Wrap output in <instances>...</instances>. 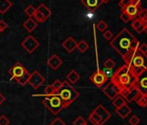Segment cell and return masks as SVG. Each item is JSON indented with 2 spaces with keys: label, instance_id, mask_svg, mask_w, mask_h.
<instances>
[{
  "label": "cell",
  "instance_id": "obj_22",
  "mask_svg": "<svg viewBox=\"0 0 147 125\" xmlns=\"http://www.w3.org/2000/svg\"><path fill=\"white\" fill-rule=\"evenodd\" d=\"M12 6V3L10 0H0V13L5 14Z\"/></svg>",
  "mask_w": 147,
  "mask_h": 125
},
{
  "label": "cell",
  "instance_id": "obj_41",
  "mask_svg": "<svg viewBox=\"0 0 147 125\" xmlns=\"http://www.w3.org/2000/svg\"><path fill=\"white\" fill-rule=\"evenodd\" d=\"M62 84H63V83L62 82H61L59 79H57V80H55L51 85L57 90V91H59V90L62 87Z\"/></svg>",
  "mask_w": 147,
  "mask_h": 125
},
{
  "label": "cell",
  "instance_id": "obj_42",
  "mask_svg": "<svg viewBox=\"0 0 147 125\" xmlns=\"http://www.w3.org/2000/svg\"><path fill=\"white\" fill-rule=\"evenodd\" d=\"M103 37L107 39V40H111L113 37V32L111 31H104V33H103Z\"/></svg>",
  "mask_w": 147,
  "mask_h": 125
},
{
  "label": "cell",
  "instance_id": "obj_33",
  "mask_svg": "<svg viewBox=\"0 0 147 125\" xmlns=\"http://www.w3.org/2000/svg\"><path fill=\"white\" fill-rule=\"evenodd\" d=\"M142 24H144L139 18H134V19H132V22H131V27L134 29V30H136L138 26H140Z\"/></svg>",
  "mask_w": 147,
  "mask_h": 125
},
{
  "label": "cell",
  "instance_id": "obj_49",
  "mask_svg": "<svg viewBox=\"0 0 147 125\" xmlns=\"http://www.w3.org/2000/svg\"><path fill=\"white\" fill-rule=\"evenodd\" d=\"M144 31L147 34V23H146L145 25H144Z\"/></svg>",
  "mask_w": 147,
  "mask_h": 125
},
{
  "label": "cell",
  "instance_id": "obj_25",
  "mask_svg": "<svg viewBox=\"0 0 147 125\" xmlns=\"http://www.w3.org/2000/svg\"><path fill=\"white\" fill-rule=\"evenodd\" d=\"M88 119L94 125H100V118L94 110H93L90 113V115L88 116Z\"/></svg>",
  "mask_w": 147,
  "mask_h": 125
},
{
  "label": "cell",
  "instance_id": "obj_30",
  "mask_svg": "<svg viewBox=\"0 0 147 125\" xmlns=\"http://www.w3.org/2000/svg\"><path fill=\"white\" fill-rule=\"evenodd\" d=\"M36 11V9L33 5H29V6H27V8L24 10V12H25V14H26L29 18H32V17L34 16Z\"/></svg>",
  "mask_w": 147,
  "mask_h": 125
},
{
  "label": "cell",
  "instance_id": "obj_40",
  "mask_svg": "<svg viewBox=\"0 0 147 125\" xmlns=\"http://www.w3.org/2000/svg\"><path fill=\"white\" fill-rule=\"evenodd\" d=\"M50 125H66V123L60 117H56L50 122Z\"/></svg>",
  "mask_w": 147,
  "mask_h": 125
},
{
  "label": "cell",
  "instance_id": "obj_8",
  "mask_svg": "<svg viewBox=\"0 0 147 125\" xmlns=\"http://www.w3.org/2000/svg\"><path fill=\"white\" fill-rule=\"evenodd\" d=\"M139 93V91L138 90V89L136 88L135 85L133 86H130V87H126V88H123L120 90V96H122V97L126 101V102H132L135 98V96Z\"/></svg>",
  "mask_w": 147,
  "mask_h": 125
},
{
  "label": "cell",
  "instance_id": "obj_3",
  "mask_svg": "<svg viewBox=\"0 0 147 125\" xmlns=\"http://www.w3.org/2000/svg\"><path fill=\"white\" fill-rule=\"evenodd\" d=\"M137 77L132 73L130 67L124 65L119 69H118L111 77V82L117 85L119 88L123 89L136 84Z\"/></svg>",
  "mask_w": 147,
  "mask_h": 125
},
{
  "label": "cell",
  "instance_id": "obj_5",
  "mask_svg": "<svg viewBox=\"0 0 147 125\" xmlns=\"http://www.w3.org/2000/svg\"><path fill=\"white\" fill-rule=\"evenodd\" d=\"M42 103L54 115L59 114L64 109L62 102L57 95L44 96Z\"/></svg>",
  "mask_w": 147,
  "mask_h": 125
},
{
  "label": "cell",
  "instance_id": "obj_20",
  "mask_svg": "<svg viewBox=\"0 0 147 125\" xmlns=\"http://www.w3.org/2000/svg\"><path fill=\"white\" fill-rule=\"evenodd\" d=\"M37 27V23L35 21L34 18H29L24 23V28H25V30L29 32L33 31Z\"/></svg>",
  "mask_w": 147,
  "mask_h": 125
},
{
  "label": "cell",
  "instance_id": "obj_12",
  "mask_svg": "<svg viewBox=\"0 0 147 125\" xmlns=\"http://www.w3.org/2000/svg\"><path fill=\"white\" fill-rule=\"evenodd\" d=\"M107 77L105 76V74L102 72L101 70H97L94 73H93L90 77V80L94 84L95 86L97 87H101L107 81Z\"/></svg>",
  "mask_w": 147,
  "mask_h": 125
},
{
  "label": "cell",
  "instance_id": "obj_6",
  "mask_svg": "<svg viewBox=\"0 0 147 125\" xmlns=\"http://www.w3.org/2000/svg\"><path fill=\"white\" fill-rule=\"evenodd\" d=\"M142 10H143V7L141 6L140 0H134L131 5L122 9V12H125L128 16H130L131 19H134L138 17Z\"/></svg>",
  "mask_w": 147,
  "mask_h": 125
},
{
  "label": "cell",
  "instance_id": "obj_23",
  "mask_svg": "<svg viewBox=\"0 0 147 125\" xmlns=\"http://www.w3.org/2000/svg\"><path fill=\"white\" fill-rule=\"evenodd\" d=\"M36 11H38L39 12H41L46 18H49L51 16V14H52L51 11H50L45 5H43V4H41V5L36 8Z\"/></svg>",
  "mask_w": 147,
  "mask_h": 125
},
{
  "label": "cell",
  "instance_id": "obj_16",
  "mask_svg": "<svg viewBox=\"0 0 147 125\" xmlns=\"http://www.w3.org/2000/svg\"><path fill=\"white\" fill-rule=\"evenodd\" d=\"M82 4L85 5L90 12H94L102 4L100 0H82Z\"/></svg>",
  "mask_w": 147,
  "mask_h": 125
},
{
  "label": "cell",
  "instance_id": "obj_21",
  "mask_svg": "<svg viewBox=\"0 0 147 125\" xmlns=\"http://www.w3.org/2000/svg\"><path fill=\"white\" fill-rule=\"evenodd\" d=\"M80 75L76 71H71L67 75V81L69 83V84H76L79 79H80Z\"/></svg>",
  "mask_w": 147,
  "mask_h": 125
},
{
  "label": "cell",
  "instance_id": "obj_39",
  "mask_svg": "<svg viewBox=\"0 0 147 125\" xmlns=\"http://www.w3.org/2000/svg\"><path fill=\"white\" fill-rule=\"evenodd\" d=\"M10 122V119L6 115H2L0 116V125H9Z\"/></svg>",
  "mask_w": 147,
  "mask_h": 125
},
{
  "label": "cell",
  "instance_id": "obj_44",
  "mask_svg": "<svg viewBox=\"0 0 147 125\" xmlns=\"http://www.w3.org/2000/svg\"><path fill=\"white\" fill-rule=\"evenodd\" d=\"M102 72L105 74V76L108 78V77H112L113 73V69H105L102 71Z\"/></svg>",
  "mask_w": 147,
  "mask_h": 125
},
{
  "label": "cell",
  "instance_id": "obj_7",
  "mask_svg": "<svg viewBox=\"0 0 147 125\" xmlns=\"http://www.w3.org/2000/svg\"><path fill=\"white\" fill-rule=\"evenodd\" d=\"M21 45L22 47L29 53H33L40 45L39 42L34 38L32 36L29 35L22 43H21Z\"/></svg>",
  "mask_w": 147,
  "mask_h": 125
},
{
  "label": "cell",
  "instance_id": "obj_32",
  "mask_svg": "<svg viewBox=\"0 0 147 125\" xmlns=\"http://www.w3.org/2000/svg\"><path fill=\"white\" fill-rule=\"evenodd\" d=\"M85 124H88L87 121L82 115H79L75 121L73 122V125H85Z\"/></svg>",
  "mask_w": 147,
  "mask_h": 125
},
{
  "label": "cell",
  "instance_id": "obj_31",
  "mask_svg": "<svg viewBox=\"0 0 147 125\" xmlns=\"http://www.w3.org/2000/svg\"><path fill=\"white\" fill-rule=\"evenodd\" d=\"M115 67V62L112 58H108L104 62V68L105 69H113Z\"/></svg>",
  "mask_w": 147,
  "mask_h": 125
},
{
  "label": "cell",
  "instance_id": "obj_37",
  "mask_svg": "<svg viewBox=\"0 0 147 125\" xmlns=\"http://www.w3.org/2000/svg\"><path fill=\"white\" fill-rule=\"evenodd\" d=\"M134 0H120L119 3V5L120 6L121 10L125 8L126 6H128L129 5H131Z\"/></svg>",
  "mask_w": 147,
  "mask_h": 125
},
{
  "label": "cell",
  "instance_id": "obj_29",
  "mask_svg": "<svg viewBox=\"0 0 147 125\" xmlns=\"http://www.w3.org/2000/svg\"><path fill=\"white\" fill-rule=\"evenodd\" d=\"M33 18H34V19H35L36 22H39V23H43V22L47 19V18H46L41 12H39L38 11H36V12H35Z\"/></svg>",
  "mask_w": 147,
  "mask_h": 125
},
{
  "label": "cell",
  "instance_id": "obj_47",
  "mask_svg": "<svg viewBox=\"0 0 147 125\" xmlns=\"http://www.w3.org/2000/svg\"><path fill=\"white\" fill-rule=\"evenodd\" d=\"M5 96L0 93V105H1V104H2L3 103H5Z\"/></svg>",
  "mask_w": 147,
  "mask_h": 125
},
{
  "label": "cell",
  "instance_id": "obj_4",
  "mask_svg": "<svg viewBox=\"0 0 147 125\" xmlns=\"http://www.w3.org/2000/svg\"><path fill=\"white\" fill-rule=\"evenodd\" d=\"M62 87L59 90L57 96L61 98L63 107L67 108L73 102H75L80 96V93L74 88L67 81L62 82Z\"/></svg>",
  "mask_w": 147,
  "mask_h": 125
},
{
  "label": "cell",
  "instance_id": "obj_52",
  "mask_svg": "<svg viewBox=\"0 0 147 125\" xmlns=\"http://www.w3.org/2000/svg\"><path fill=\"white\" fill-rule=\"evenodd\" d=\"M125 125H126V124H125Z\"/></svg>",
  "mask_w": 147,
  "mask_h": 125
},
{
  "label": "cell",
  "instance_id": "obj_14",
  "mask_svg": "<svg viewBox=\"0 0 147 125\" xmlns=\"http://www.w3.org/2000/svg\"><path fill=\"white\" fill-rule=\"evenodd\" d=\"M26 71H27V70L20 64V62H17V64L10 71V74L11 75L12 79L18 80L21 77H23Z\"/></svg>",
  "mask_w": 147,
  "mask_h": 125
},
{
  "label": "cell",
  "instance_id": "obj_1",
  "mask_svg": "<svg viewBox=\"0 0 147 125\" xmlns=\"http://www.w3.org/2000/svg\"><path fill=\"white\" fill-rule=\"evenodd\" d=\"M139 41L126 28L122 31L110 42V45L124 58L130 51L138 48Z\"/></svg>",
  "mask_w": 147,
  "mask_h": 125
},
{
  "label": "cell",
  "instance_id": "obj_13",
  "mask_svg": "<svg viewBox=\"0 0 147 125\" xmlns=\"http://www.w3.org/2000/svg\"><path fill=\"white\" fill-rule=\"evenodd\" d=\"M94 110L98 114V115H99L100 118V125L105 124V123L111 118V116H112L111 113L108 112L101 104H99Z\"/></svg>",
  "mask_w": 147,
  "mask_h": 125
},
{
  "label": "cell",
  "instance_id": "obj_9",
  "mask_svg": "<svg viewBox=\"0 0 147 125\" xmlns=\"http://www.w3.org/2000/svg\"><path fill=\"white\" fill-rule=\"evenodd\" d=\"M45 82V78L36 71H34L30 77L28 84L35 90L38 89L42 84H43Z\"/></svg>",
  "mask_w": 147,
  "mask_h": 125
},
{
  "label": "cell",
  "instance_id": "obj_17",
  "mask_svg": "<svg viewBox=\"0 0 147 125\" xmlns=\"http://www.w3.org/2000/svg\"><path fill=\"white\" fill-rule=\"evenodd\" d=\"M61 64H62V61H61V59L58 56H56V55H52L49 58V60H48V65L52 68V70H54V71H56L61 65Z\"/></svg>",
  "mask_w": 147,
  "mask_h": 125
},
{
  "label": "cell",
  "instance_id": "obj_46",
  "mask_svg": "<svg viewBox=\"0 0 147 125\" xmlns=\"http://www.w3.org/2000/svg\"><path fill=\"white\" fill-rule=\"evenodd\" d=\"M144 25H145V24H142L140 26H138L135 31H136V32L137 33H138V34H140V33H142L143 31H144Z\"/></svg>",
  "mask_w": 147,
  "mask_h": 125
},
{
  "label": "cell",
  "instance_id": "obj_45",
  "mask_svg": "<svg viewBox=\"0 0 147 125\" xmlns=\"http://www.w3.org/2000/svg\"><path fill=\"white\" fill-rule=\"evenodd\" d=\"M7 28H8V24L4 20H0V29L2 30V31H4Z\"/></svg>",
  "mask_w": 147,
  "mask_h": 125
},
{
  "label": "cell",
  "instance_id": "obj_27",
  "mask_svg": "<svg viewBox=\"0 0 147 125\" xmlns=\"http://www.w3.org/2000/svg\"><path fill=\"white\" fill-rule=\"evenodd\" d=\"M58 91L52 86V85H48L44 89V96H54L57 95Z\"/></svg>",
  "mask_w": 147,
  "mask_h": 125
},
{
  "label": "cell",
  "instance_id": "obj_15",
  "mask_svg": "<svg viewBox=\"0 0 147 125\" xmlns=\"http://www.w3.org/2000/svg\"><path fill=\"white\" fill-rule=\"evenodd\" d=\"M76 46H77V42L72 37H67L63 43H62V47L69 53L73 52L76 49Z\"/></svg>",
  "mask_w": 147,
  "mask_h": 125
},
{
  "label": "cell",
  "instance_id": "obj_50",
  "mask_svg": "<svg viewBox=\"0 0 147 125\" xmlns=\"http://www.w3.org/2000/svg\"><path fill=\"white\" fill-rule=\"evenodd\" d=\"M1 32H2V30H1V29H0V33H1Z\"/></svg>",
  "mask_w": 147,
  "mask_h": 125
},
{
  "label": "cell",
  "instance_id": "obj_38",
  "mask_svg": "<svg viewBox=\"0 0 147 125\" xmlns=\"http://www.w3.org/2000/svg\"><path fill=\"white\" fill-rule=\"evenodd\" d=\"M140 122V119L138 118V116H137L136 115H133L130 119H129V123L131 125H138Z\"/></svg>",
  "mask_w": 147,
  "mask_h": 125
},
{
  "label": "cell",
  "instance_id": "obj_35",
  "mask_svg": "<svg viewBox=\"0 0 147 125\" xmlns=\"http://www.w3.org/2000/svg\"><path fill=\"white\" fill-rule=\"evenodd\" d=\"M138 18H139L144 24H146L147 23V10L143 8V10L140 12V13H139Z\"/></svg>",
  "mask_w": 147,
  "mask_h": 125
},
{
  "label": "cell",
  "instance_id": "obj_43",
  "mask_svg": "<svg viewBox=\"0 0 147 125\" xmlns=\"http://www.w3.org/2000/svg\"><path fill=\"white\" fill-rule=\"evenodd\" d=\"M138 50L144 54H147V43H140Z\"/></svg>",
  "mask_w": 147,
  "mask_h": 125
},
{
  "label": "cell",
  "instance_id": "obj_36",
  "mask_svg": "<svg viewBox=\"0 0 147 125\" xmlns=\"http://www.w3.org/2000/svg\"><path fill=\"white\" fill-rule=\"evenodd\" d=\"M119 18L121 19V21L122 22H124V23H128L129 21H131L132 19H131V18L130 17V16H128L125 12H121V14H120V16H119Z\"/></svg>",
  "mask_w": 147,
  "mask_h": 125
},
{
  "label": "cell",
  "instance_id": "obj_51",
  "mask_svg": "<svg viewBox=\"0 0 147 125\" xmlns=\"http://www.w3.org/2000/svg\"><path fill=\"white\" fill-rule=\"evenodd\" d=\"M85 125H88V124H85Z\"/></svg>",
  "mask_w": 147,
  "mask_h": 125
},
{
  "label": "cell",
  "instance_id": "obj_19",
  "mask_svg": "<svg viewBox=\"0 0 147 125\" xmlns=\"http://www.w3.org/2000/svg\"><path fill=\"white\" fill-rule=\"evenodd\" d=\"M134 102H136L140 107H143V108H145L147 107V95L146 94H143V93H138L134 100Z\"/></svg>",
  "mask_w": 147,
  "mask_h": 125
},
{
  "label": "cell",
  "instance_id": "obj_10",
  "mask_svg": "<svg viewBox=\"0 0 147 125\" xmlns=\"http://www.w3.org/2000/svg\"><path fill=\"white\" fill-rule=\"evenodd\" d=\"M121 89L119 88L117 85H115L113 83L110 82L107 84V85L103 89V93L111 100H113L116 96H118L120 94Z\"/></svg>",
  "mask_w": 147,
  "mask_h": 125
},
{
  "label": "cell",
  "instance_id": "obj_26",
  "mask_svg": "<svg viewBox=\"0 0 147 125\" xmlns=\"http://www.w3.org/2000/svg\"><path fill=\"white\" fill-rule=\"evenodd\" d=\"M30 73H29V71H27L24 73V75L23 77H21L19 79H18V80H16V81H17L20 85L24 86V85H26V84H28L29 79H30Z\"/></svg>",
  "mask_w": 147,
  "mask_h": 125
},
{
  "label": "cell",
  "instance_id": "obj_11",
  "mask_svg": "<svg viewBox=\"0 0 147 125\" xmlns=\"http://www.w3.org/2000/svg\"><path fill=\"white\" fill-rule=\"evenodd\" d=\"M135 86L140 93L147 95V70L138 77Z\"/></svg>",
  "mask_w": 147,
  "mask_h": 125
},
{
  "label": "cell",
  "instance_id": "obj_24",
  "mask_svg": "<svg viewBox=\"0 0 147 125\" xmlns=\"http://www.w3.org/2000/svg\"><path fill=\"white\" fill-rule=\"evenodd\" d=\"M124 104H126V101H125V100L122 97V96H120V95H119L118 96H116V97L113 100V105L116 109H118V108L123 106Z\"/></svg>",
  "mask_w": 147,
  "mask_h": 125
},
{
  "label": "cell",
  "instance_id": "obj_28",
  "mask_svg": "<svg viewBox=\"0 0 147 125\" xmlns=\"http://www.w3.org/2000/svg\"><path fill=\"white\" fill-rule=\"evenodd\" d=\"M88 43L86 42V41H84V40H82V41H80L79 43H77V46H76V48L81 51V52H82V53H84L85 51H87L88 50Z\"/></svg>",
  "mask_w": 147,
  "mask_h": 125
},
{
  "label": "cell",
  "instance_id": "obj_48",
  "mask_svg": "<svg viewBox=\"0 0 147 125\" xmlns=\"http://www.w3.org/2000/svg\"><path fill=\"white\" fill-rule=\"evenodd\" d=\"M101 1V3H104V4H107V3H108L110 0H100Z\"/></svg>",
  "mask_w": 147,
  "mask_h": 125
},
{
  "label": "cell",
  "instance_id": "obj_2",
  "mask_svg": "<svg viewBox=\"0 0 147 125\" xmlns=\"http://www.w3.org/2000/svg\"><path fill=\"white\" fill-rule=\"evenodd\" d=\"M123 59L125 65L130 67L137 77L147 70V55L140 52L138 49L130 51Z\"/></svg>",
  "mask_w": 147,
  "mask_h": 125
},
{
  "label": "cell",
  "instance_id": "obj_34",
  "mask_svg": "<svg viewBox=\"0 0 147 125\" xmlns=\"http://www.w3.org/2000/svg\"><path fill=\"white\" fill-rule=\"evenodd\" d=\"M96 27L98 28V30H99L100 31L104 32V31H107V24H106V22H105V21L101 20V21H100V22L97 24Z\"/></svg>",
  "mask_w": 147,
  "mask_h": 125
},
{
  "label": "cell",
  "instance_id": "obj_18",
  "mask_svg": "<svg viewBox=\"0 0 147 125\" xmlns=\"http://www.w3.org/2000/svg\"><path fill=\"white\" fill-rule=\"evenodd\" d=\"M116 112L121 118H125L131 112V109L127 104H124L123 106L116 109Z\"/></svg>",
  "mask_w": 147,
  "mask_h": 125
}]
</instances>
